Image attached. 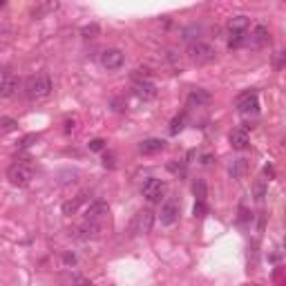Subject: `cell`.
Here are the masks:
<instances>
[{"instance_id": "1", "label": "cell", "mask_w": 286, "mask_h": 286, "mask_svg": "<svg viewBox=\"0 0 286 286\" xmlns=\"http://www.w3.org/2000/svg\"><path fill=\"white\" fill-rule=\"evenodd\" d=\"M54 90L52 76L49 74H34L25 81V94L27 99L32 101H41V99H47Z\"/></svg>"}, {"instance_id": "2", "label": "cell", "mask_w": 286, "mask_h": 286, "mask_svg": "<svg viewBox=\"0 0 286 286\" xmlns=\"http://www.w3.org/2000/svg\"><path fill=\"white\" fill-rule=\"evenodd\" d=\"M188 59L197 65H206L212 63L217 59V49L212 47L210 42H204V41H192L188 45Z\"/></svg>"}, {"instance_id": "3", "label": "cell", "mask_w": 286, "mask_h": 286, "mask_svg": "<svg viewBox=\"0 0 286 286\" xmlns=\"http://www.w3.org/2000/svg\"><path fill=\"white\" fill-rule=\"evenodd\" d=\"M32 177H34L32 165L25 163V161H16V163H11L9 168H7V179H9V184L11 185H18V188L29 185Z\"/></svg>"}, {"instance_id": "4", "label": "cell", "mask_w": 286, "mask_h": 286, "mask_svg": "<svg viewBox=\"0 0 286 286\" xmlns=\"http://www.w3.org/2000/svg\"><path fill=\"white\" fill-rule=\"evenodd\" d=\"M235 107L242 117H255L257 112H260V94L257 90H246L237 96V101H235Z\"/></svg>"}, {"instance_id": "5", "label": "cell", "mask_w": 286, "mask_h": 286, "mask_svg": "<svg viewBox=\"0 0 286 286\" xmlns=\"http://www.w3.org/2000/svg\"><path fill=\"white\" fill-rule=\"evenodd\" d=\"M165 192H168V184L161 181V179H157V177L145 179L143 181V185H141L143 199H148L150 204H161V199L165 197Z\"/></svg>"}, {"instance_id": "6", "label": "cell", "mask_w": 286, "mask_h": 286, "mask_svg": "<svg viewBox=\"0 0 286 286\" xmlns=\"http://www.w3.org/2000/svg\"><path fill=\"white\" fill-rule=\"evenodd\" d=\"M154 226V212L152 210H139L134 215L132 224H130V230L132 235H148Z\"/></svg>"}, {"instance_id": "7", "label": "cell", "mask_w": 286, "mask_h": 286, "mask_svg": "<svg viewBox=\"0 0 286 286\" xmlns=\"http://www.w3.org/2000/svg\"><path fill=\"white\" fill-rule=\"evenodd\" d=\"M179 215H181V206L177 199H168V202L161 206L159 212V219H161V226H175L179 222Z\"/></svg>"}, {"instance_id": "8", "label": "cell", "mask_w": 286, "mask_h": 286, "mask_svg": "<svg viewBox=\"0 0 286 286\" xmlns=\"http://www.w3.org/2000/svg\"><path fill=\"white\" fill-rule=\"evenodd\" d=\"M123 63H125V56H123L121 49H105L101 54V65L107 72H114V69L123 67Z\"/></svg>"}, {"instance_id": "9", "label": "cell", "mask_w": 286, "mask_h": 286, "mask_svg": "<svg viewBox=\"0 0 286 286\" xmlns=\"http://www.w3.org/2000/svg\"><path fill=\"white\" fill-rule=\"evenodd\" d=\"M18 90V76H14L11 72H2V83H0V96L2 99H9V96H14Z\"/></svg>"}, {"instance_id": "10", "label": "cell", "mask_w": 286, "mask_h": 286, "mask_svg": "<svg viewBox=\"0 0 286 286\" xmlns=\"http://www.w3.org/2000/svg\"><path fill=\"white\" fill-rule=\"evenodd\" d=\"M134 94L143 101H152L157 96V87H154L152 81H134Z\"/></svg>"}, {"instance_id": "11", "label": "cell", "mask_w": 286, "mask_h": 286, "mask_svg": "<svg viewBox=\"0 0 286 286\" xmlns=\"http://www.w3.org/2000/svg\"><path fill=\"white\" fill-rule=\"evenodd\" d=\"M107 212H110V206H107L105 202H92L90 206H87V210H85V219H87V222H96V219L107 215Z\"/></svg>"}, {"instance_id": "12", "label": "cell", "mask_w": 286, "mask_h": 286, "mask_svg": "<svg viewBox=\"0 0 286 286\" xmlns=\"http://www.w3.org/2000/svg\"><path fill=\"white\" fill-rule=\"evenodd\" d=\"M248 143H250V137L244 127H237V130L230 132V145H233V150H246Z\"/></svg>"}, {"instance_id": "13", "label": "cell", "mask_w": 286, "mask_h": 286, "mask_svg": "<svg viewBox=\"0 0 286 286\" xmlns=\"http://www.w3.org/2000/svg\"><path fill=\"white\" fill-rule=\"evenodd\" d=\"M163 148H165L163 139H145V141H141V145H139V152L141 154H157Z\"/></svg>"}, {"instance_id": "14", "label": "cell", "mask_w": 286, "mask_h": 286, "mask_svg": "<svg viewBox=\"0 0 286 286\" xmlns=\"http://www.w3.org/2000/svg\"><path fill=\"white\" fill-rule=\"evenodd\" d=\"M250 27V18L248 16H233L228 20V29L230 34H246Z\"/></svg>"}, {"instance_id": "15", "label": "cell", "mask_w": 286, "mask_h": 286, "mask_svg": "<svg viewBox=\"0 0 286 286\" xmlns=\"http://www.w3.org/2000/svg\"><path fill=\"white\" fill-rule=\"evenodd\" d=\"M210 101V94H208L206 90H202V87H195V90L188 94V105L190 107H202V105H206V103Z\"/></svg>"}, {"instance_id": "16", "label": "cell", "mask_w": 286, "mask_h": 286, "mask_svg": "<svg viewBox=\"0 0 286 286\" xmlns=\"http://www.w3.org/2000/svg\"><path fill=\"white\" fill-rule=\"evenodd\" d=\"M250 42H253L255 47H264L266 42H268V27L266 25H255L253 34H250Z\"/></svg>"}, {"instance_id": "17", "label": "cell", "mask_w": 286, "mask_h": 286, "mask_svg": "<svg viewBox=\"0 0 286 286\" xmlns=\"http://www.w3.org/2000/svg\"><path fill=\"white\" fill-rule=\"evenodd\" d=\"M76 233H79L76 237L83 239V242H85V239H94L96 235H99V224H96V222H87V219H85V224H83V226H79V230H76Z\"/></svg>"}, {"instance_id": "18", "label": "cell", "mask_w": 286, "mask_h": 286, "mask_svg": "<svg viewBox=\"0 0 286 286\" xmlns=\"http://www.w3.org/2000/svg\"><path fill=\"white\" fill-rule=\"evenodd\" d=\"M192 192H195L197 197V202H204L206 204V197H208V185L204 179H197L195 184H192Z\"/></svg>"}, {"instance_id": "19", "label": "cell", "mask_w": 286, "mask_h": 286, "mask_svg": "<svg viewBox=\"0 0 286 286\" xmlns=\"http://www.w3.org/2000/svg\"><path fill=\"white\" fill-rule=\"evenodd\" d=\"M228 172H230L233 179H239V177L246 172V161L244 159H235L233 163H230V168H228Z\"/></svg>"}, {"instance_id": "20", "label": "cell", "mask_w": 286, "mask_h": 286, "mask_svg": "<svg viewBox=\"0 0 286 286\" xmlns=\"http://www.w3.org/2000/svg\"><path fill=\"white\" fill-rule=\"evenodd\" d=\"M184 123H185V112H181V114H177V117L170 121V134L177 137V134L184 130Z\"/></svg>"}, {"instance_id": "21", "label": "cell", "mask_w": 286, "mask_h": 286, "mask_svg": "<svg viewBox=\"0 0 286 286\" xmlns=\"http://www.w3.org/2000/svg\"><path fill=\"white\" fill-rule=\"evenodd\" d=\"M59 9V2H45V5H38L36 9L32 11L34 18H42L45 14H49V11H56Z\"/></svg>"}, {"instance_id": "22", "label": "cell", "mask_w": 286, "mask_h": 286, "mask_svg": "<svg viewBox=\"0 0 286 286\" xmlns=\"http://www.w3.org/2000/svg\"><path fill=\"white\" fill-rule=\"evenodd\" d=\"M85 199H87V195H85V192H81V195L76 197L74 202H67V204H65V206H63V212H65V215H72V212H76V208H79L81 204L85 202Z\"/></svg>"}, {"instance_id": "23", "label": "cell", "mask_w": 286, "mask_h": 286, "mask_svg": "<svg viewBox=\"0 0 286 286\" xmlns=\"http://www.w3.org/2000/svg\"><path fill=\"white\" fill-rule=\"evenodd\" d=\"M246 41H248V36H246V34H230V38H228V47H230V49H239L242 45H246Z\"/></svg>"}, {"instance_id": "24", "label": "cell", "mask_w": 286, "mask_h": 286, "mask_svg": "<svg viewBox=\"0 0 286 286\" xmlns=\"http://www.w3.org/2000/svg\"><path fill=\"white\" fill-rule=\"evenodd\" d=\"M266 181H268V179L260 177V179H257V184H255V199H257V202H264V197H266Z\"/></svg>"}, {"instance_id": "25", "label": "cell", "mask_w": 286, "mask_h": 286, "mask_svg": "<svg viewBox=\"0 0 286 286\" xmlns=\"http://www.w3.org/2000/svg\"><path fill=\"white\" fill-rule=\"evenodd\" d=\"M273 282H275V286H286V268L277 266V268L273 270Z\"/></svg>"}, {"instance_id": "26", "label": "cell", "mask_w": 286, "mask_h": 286, "mask_svg": "<svg viewBox=\"0 0 286 286\" xmlns=\"http://www.w3.org/2000/svg\"><path fill=\"white\" fill-rule=\"evenodd\" d=\"M0 125H2V132H11V130H16L18 127V121L11 117H2L0 119Z\"/></svg>"}, {"instance_id": "27", "label": "cell", "mask_w": 286, "mask_h": 286, "mask_svg": "<svg viewBox=\"0 0 286 286\" xmlns=\"http://www.w3.org/2000/svg\"><path fill=\"white\" fill-rule=\"evenodd\" d=\"M69 284L72 286H94L87 277H83V275H72L69 277Z\"/></svg>"}, {"instance_id": "28", "label": "cell", "mask_w": 286, "mask_h": 286, "mask_svg": "<svg viewBox=\"0 0 286 286\" xmlns=\"http://www.w3.org/2000/svg\"><path fill=\"white\" fill-rule=\"evenodd\" d=\"M87 148H90V152H101V150L105 148V141H103V139H92V141L87 143Z\"/></svg>"}, {"instance_id": "29", "label": "cell", "mask_w": 286, "mask_h": 286, "mask_svg": "<svg viewBox=\"0 0 286 286\" xmlns=\"http://www.w3.org/2000/svg\"><path fill=\"white\" fill-rule=\"evenodd\" d=\"M103 165H105V168H117V157H114V154L112 152H105L103 154Z\"/></svg>"}, {"instance_id": "30", "label": "cell", "mask_w": 286, "mask_h": 286, "mask_svg": "<svg viewBox=\"0 0 286 286\" xmlns=\"http://www.w3.org/2000/svg\"><path fill=\"white\" fill-rule=\"evenodd\" d=\"M36 134H27V137L25 139H20V143H18V148H22V150H25V148H29V145H32V143L34 141H36Z\"/></svg>"}, {"instance_id": "31", "label": "cell", "mask_w": 286, "mask_h": 286, "mask_svg": "<svg viewBox=\"0 0 286 286\" xmlns=\"http://www.w3.org/2000/svg\"><path fill=\"white\" fill-rule=\"evenodd\" d=\"M192 212H195V217H204V215H206V204L197 202L195 204V210H192Z\"/></svg>"}, {"instance_id": "32", "label": "cell", "mask_w": 286, "mask_h": 286, "mask_svg": "<svg viewBox=\"0 0 286 286\" xmlns=\"http://www.w3.org/2000/svg\"><path fill=\"white\" fill-rule=\"evenodd\" d=\"M63 262H65L67 266H74V264H76V255H74V253H65V255H63Z\"/></svg>"}, {"instance_id": "33", "label": "cell", "mask_w": 286, "mask_h": 286, "mask_svg": "<svg viewBox=\"0 0 286 286\" xmlns=\"http://www.w3.org/2000/svg\"><path fill=\"white\" fill-rule=\"evenodd\" d=\"M99 29H96V25H92V27H83V36L85 38H90V34H96Z\"/></svg>"}, {"instance_id": "34", "label": "cell", "mask_w": 286, "mask_h": 286, "mask_svg": "<svg viewBox=\"0 0 286 286\" xmlns=\"http://www.w3.org/2000/svg\"><path fill=\"white\" fill-rule=\"evenodd\" d=\"M72 130H74V119H72V121H65V132H72Z\"/></svg>"}, {"instance_id": "35", "label": "cell", "mask_w": 286, "mask_h": 286, "mask_svg": "<svg viewBox=\"0 0 286 286\" xmlns=\"http://www.w3.org/2000/svg\"><path fill=\"white\" fill-rule=\"evenodd\" d=\"M280 65H286V49L280 54Z\"/></svg>"}, {"instance_id": "36", "label": "cell", "mask_w": 286, "mask_h": 286, "mask_svg": "<svg viewBox=\"0 0 286 286\" xmlns=\"http://www.w3.org/2000/svg\"><path fill=\"white\" fill-rule=\"evenodd\" d=\"M284 250H286V237H284Z\"/></svg>"}]
</instances>
